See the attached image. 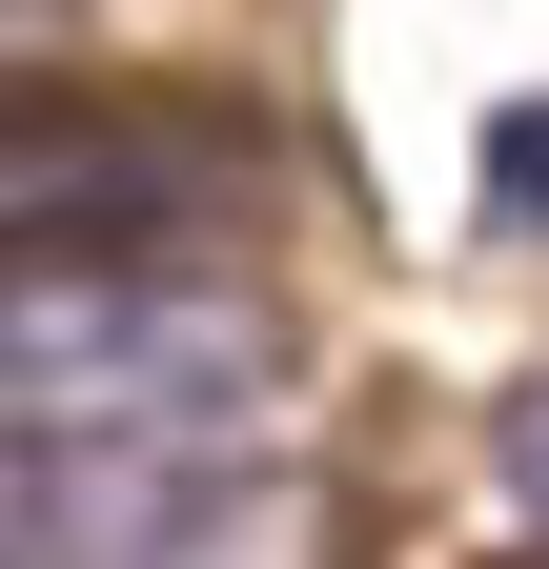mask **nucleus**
<instances>
[{"label": "nucleus", "instance_id": "f257e3e1", "mask_svg": "<svg viewBox=\"0 0 549 569\" xmlns=\"http://www.w3.org/2000/svg\"><path fill=\"white\" fill-rule=\"evenodd\" d=\"M0 387H21V448H244L264 387H286V306L224 244H183V264H21Z\"/></svg>", "mask_w": 549, "mask_h": 569}, {"label": "nucleus", "instance_id": "f03ea898", "mask_svg": "<svg viewBox=\"0 0 549 569\" xmlns=\"http://www.w3.org/2000/svg\"><path fill=\"white\" fill-rule=\"evenodd\" d=\"M21 569H326L347 509H326V468H286L244 427V448H21V509H0Z\"/></svg>", "mask_w": 549, "mask_h": 569}, {"label": "nucleus", "instance_id": "7ed1b4c3", "mask_svg": "<svg viewBox=\"0 0 549 569\" xmlns=\"http://www.w3.org/2000/svg\"><path fill=\"white\" fill-rule=\"evenodd\" d=\"M244 183H264L244 122H183V102L82 122V82L21 102V264H183V244L244 224Z\"/></svg>", "mask_w": 549, "mask_h": 569}, {"label": "nucleus", "instance_id": "20e7f679", "mask_svg": "<svg viewBox=\"0 0 549 569\" xmlns=\"http://www.w3.org/2000/svg\"><path fill=\"white\" fill-rule=\"evenodd\" d=\"M489 203H509V224H549V102H509V122H489Z\"/></svg>", "mask_w": 549, "mask_h": 569}, {"label": "nucleus", "instance_id": "39448f33", "mask_svg": "<svg viewBox=\"0 0 549 569\" xmlns=\"http://www.w3.org/2000/svg\"><path fill=\"white\" fill-rule=\"evenodd\" d=\"M509 468H529V509H549V387H529V407H509Z\"/></svg>", "mask_w": 549, "mask_h": 569}, {"label": "nucleus", "instance_id": "423d86ee", "mask_svg": "<svg viewBox=\"0 0 549 569\" xmlns=\"http://www.w3.org/2000/svg\"><path fill=\"white\" fill-rule=\"evenodd\" d=\"M21 21H61V0H21Z\"/></svg>", "mask_w": 549, "mask_h": 569}]
</instances>
